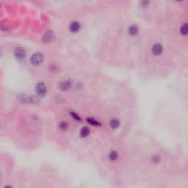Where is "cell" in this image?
Wrapping results in <instances>:
<instances>
[{
  "label": "cell",
  "mask_w": 188,
  "mask_h": 188,
  "mask_svg": "<svg viewBox=\"0 0 188 188\" xmlns=\"http://www.w3.org/2000/svg\"><path fill=\"white\" fill-rule=\"evenodd\" d=\"M44 60V57H43V54L40 52H35L30 57V61L33 66H40Z\"/></svg>",
  "instance_id": "obj_1"
},
{
  "label": "cell",
  "mask_w": 188,
  "mask_h": 188,
  "mask_svg": "<svg viewBox=\"0 0 188 188\" xmlns=\"http://www.w3.org/2000/svg\"><path fill=\"white\" fill-rule=\"evenodd\" d=\"M13 54L17 60H22L24 59H25L26 56H27V51L23 47L17 46V47L15 48V49H14Z\"/></svg>",
  "instance_id": "obj_2"
},
{
  "label": "cell",
  "mask_w": 188,
  "mask_h": 188,
  "mask_svg": "<svg viewBox=\"0 0 188 188\" xmlns=\"http://www.w3.org/2000/svg\"><path fill=\"white\" fill-rule=\"evenodd\" d=\"M54 39H55V35H54V32L51 31V30L46 32L43 35V37H42V40L45 43H52V42L54 41Z\"/></svg>",
  "instance_id": "obj_3"
},
{
  "label": "cell",
  "mask_w": 188,
  "mask_h": 188,
  "mask_svg": "<svg viewBox=\"0 0 188 188\" xmlns=\"http://www.w3.org/2000/svg\"><path fill=\"white\" fill-rule=\"evenodd\" d=\"M35 90L39 96H44L46 93V87L43 82H40L36 85Z\"/></svg>",
  "instance_id": "obj_4"
},
{
  "label": "cell",
  "mask_w": 188,
  "mask_h": 188,
  "mask_svg": "<svg viewBox=\"0 0 188 188\" xmlns=\"http://www.w3.org/2000/svg\"><path fill=\"white\" fill-rule=\"evenodd\" d=\"M163 46L161 44V43H157L152 46L151 48V52H152V54L155 56H159L160 54H162V53L163 52Z\"/></svg>",
  "instance_id": "obj_5"
},
{
  "label": "cell",
  "mask_w": 188,
  "mask_h": 188,
  "mask_svg": "<svg viewBox=\"0 0 188 188\" xmlns=\"http://www.w3.org/2000/svg\"><path fill=\"white\" fill-rule=\"evenodd\" d=\"M81 30V24L78 21H73L69 24V30L73 33H76Z\"/></svg>",
  "instance_id": "obj_6"
},
{
  "label": "cell",
  "mask_w": 188,
  "mask_h": 188,
  "mask_svg": "<svg viewBox=\"0 0 188 188\" xmlns=\"http://www.w3.org/2000/svg\"><path fill=\"white\" fill-rule=\"evenodd\" d=\"M71 80H65L63 82H62L60 85V88L61 90L63 91H67L70 89V88L71 87Z\"/></svg>",
  "instance_id": "obj_7"
},
{
  "label": "cell",
  "mask_w": 188,
  "mask_h": 188,
  "mask_svg": "<svg viewBox=\"0 0 188 188\" xmlns=\"http://www.w3.org/2000/svg\"><path fill=\"white\" fill-rule=\"evenodd\" d=\"M139 33V28L136 25H131L128 28V33L131 36H136Z\"/></svg>",
  "instance_id": "obj_8"
},
{
  "label": "cell",
  "mask_w": 188,
  "mask_h": 188,
  "mask_svg": "<svg viewBox=\"0 0 188 188\" xmlns=\"http://www.w3.org/2000/svg\"><path fill=\"white\" fill-rule=\"evenodd\" d=\"M118 157H119V155H118V151H115V150H112L108 154V158L111 162L116 161L118 159Z\"/></svg>",
  "instance_id": "obj_9"
},
{
  "label": "cell",
  "mask_w": 188,
  "mask_h": 188,
  "mask_svg": "<svg viewBox=\"0 0 188 188\" xmlns=\"http://www.w3.org/2000/svg\"><path fill=\"white\" fill-rule=\"evenodd\" d=\"M90 132V129L88 127H83L80 129L79 134H80V136L82 137H86L89 135Z\"/></svg>",
  "instance_id": "obj_10"
},
{
  "label": "cell",
  "mask_w": 188,
  "mask_h": 188,
  "mask_svg": "<svg viewBox=\"0 0 188 188\" xmlns=\"http://www.w3.org/2000/svg\"><path fill=\"white\" fill-rule=\"evenodd\" d=\"M161 160L162 158L161 157H160V155H159V154H154V155H152V157H151V163L155 165L159 164V163L161 162Z\"/></svg>",
  "instance_id": "obj_11"
},
{
  "label": "cell",
  "mask_w": 188,
  "mask_h": 188,
  "mask_svg": "<svg viewBox=\"0 0 188 188\" xmlns=\"http://www.w3.org/2000/svg\"><path fill=\"white\" fill-rule=\"evenodd\" d=\"M110 125L111 128L112 129L118 128L120 126V121L118 119H116V118H114V119H112L110 121Z\"/></svg>",
  "instance_id": "obj_12"
},
{
  "label": "cell",
  "mask_w": 188,
  "mask_h": 188,
  "mask_svg": "<svg viewBox=\"0 0 188 188\" xmlns=\"http://www.w3.org/2000/svg\"><path fill=\"white\" fill-rule=\"evenodd\" d=\"M59 128L62 131H66L69 128V124H68V123L66 121H61L59 124Z\"/></svg>",
  "instance_id": "obj_13"
},
{
  "label": "cell",
  "mask_w": 188,
  "mask_h": 188,
  "mask_svg": "<svg viewBox=\"0 0 188 188\" xmlns=\"http://www.w3.org/2000/svg\"><path fill=\"white\" fill-rule=\"evenodd\" d=\"M187 29H188L187 28V24L186 23H185V24H183V25H182V27H181V28H180L181 34L183 35H184V36H186L187 34V32H188Z\"/></svg>",
  "instance_id": "obj_14"
},
{
  "label": "cell",
  "mask_w": 188,
  "mask_h": 188,
  "mask_svg": "<svg viewBox=\"0 0 188 188\" xmlns=\"http://www.w3.org/2000/svg\"><path fill=\"white\" fill-rule=\"evenodd\" d=\"M87 121H88L90 124H91V125H93V126H99L100 125L99 122H98L96 120H94L93 118H88V119H87Z\"/></svg>",
  "instance_id": "obj_15"
},
{
  "label": "cell",
  "mask_w": 188,
  "mask_h": 188,
  "mask_svg": "<svg viewBox=\"0 0 188 188\" xmlns=\"http://www.w3.org/2000/svg\"><path fill=\"white\" fill-rule=\"evenodd\" d=\"M70 115H71L72 118H74V119H75L76 121H80L81 120V118L79 116V115H77V114L76 113V112H71L70 113Z\"/></svg>",
  "instance_id": "obj_16"
},
{
  "label": "cell",
  "mask_w": 188,
  "mask_h": 188,
  "mask_svg": "<svg viewBox=\"0 0 188 188\" xmlns=\"http://www.w3.org/2000/svg\"><path fill=\"white\" fill-rule=\"evenodd\" d=\"M2 54H3V51H2V49L0 46V57H2Z\"/></svg>",
  "instance_id": "obj_17"
},
{
  "label": "cell",
  "mask_w": 188,
  "mask_h": 188,
  "mask_svg": "<svg viewBox=\"0 0 188 188\" xmlns=\"http://www.w3.org/2000/svg\"><path fill=\"white\" fill-rule=\"evenodd\" d=\"M177 1H182V0H177Z\"/></svg>",
  "instance_id": "obj_18"
}]
</instances>
